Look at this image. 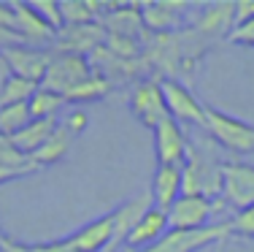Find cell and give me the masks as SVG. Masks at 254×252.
<instances>
[{
  "label": "cell",
  "instance_id": "6da1fadb",
  "mask_svg": "<svg viewBox=\"0 0 254 252\" xmlns=\"http://www.w3.org/2000/svg\"><path fill=\"white\" fill-rule=\"evenodd\" d=\"M208 141L190 139V155L181 166V195H200L216 201V195L222 193V163L216 160Z\"/></svg>",
  "mask_w": 254,
  "mask_h": 252
},
{
  "label": "cell",
  "instance_id": "7a4b0ae2",
  "mask_svg": "<svg viewBox=\"0 0 254 252\" xmlns=\"http://www.w3.org/2000/svg\"><path fill=\"white\" fill-rule=\"evenodd\" d=\"M203 130L211 141H216L222 149L238 155V158L254 155V125L244 122V119L230 117V114L214 109V106H205Z\"/></svg>",
  "mask_w": 254,
  "mask_h": 252
},
{
  "label": "cell",
  "instance_id": "3957f363",
  "mask_svg": "<svg viewBox=\"0 0 254 252\" xmlns=\"http://www.w3.org/2000/svg\"><path fill=\"white\" fill-rule=\"evenodd\" d=\"M95 71L89 65V57L84 55H70V52H52L49 68H46L44 79L38 87L54 95H68L76 84H81L84 79H89Z\"/></svg>",
  "mask_w": 254,
  "mask_h": 252
},
{
  "label": "cell",
  "instance_id": "277c9868",
  "mask_svg": "<svg viewBox=\"0 0 254 252\" xmlns=\"http://www.w3.org/2000/svg\"><path fill=\"white\" fill-rule=\"evenodd\" d=\"M84 128H87V114H84V109H73V111L65 114L63 119H57V125H54V130H52L49 139H46V144L30 158L35 163V168H46V166H54L57 160H63L70 152L73 141L84 133Z\"/></svg>",
  "mask_w": 254,
  "mask_h": 252
},
{
  "label": "cell",
  "instance_id": "5b68a950",
  "mask_svg": "<svg viewBox=\"0 0 254 252\" xmlns=\"http://www.w3.org/2000/svg\"><path fill=\"white\" fill-rule=\"evenodd\" d=\"M127 106L149 130H154L162 119L171 117L165 106V95H162V84L157 76H143V79L132 82L130 95H127Z\"/></svg>",
  "mask_w": 254,
  "mask_h": 252
},
{
  "label": "cell",
  "instance_id": "8992f818",
  "mask_svg": "<svg viewBox=\"0 0 254 252\" xmlns=\"http://www.w3.org/2000/svg\"><path fill=\"white\" fill-rule=\"evenodd\" d=\"M138 14H141L143 30L152 35H168L179 33V30L190 27L195 19L197 5L190 3H138Z\"/></svg>",
  "mask_w": 254,
  "mask_h": 252
},
{
  "label": "cell",
  "instance_id": "52a82bcc",
  "mask_svg": "<svg viewBox=\"0 0 254 252\" xmlns=\"http://www.w3.org/2000/svg\"><path fill=\"white\" fill-rule=\"evenodd\" d=\"M222 203L233 206L235 212L254 206V166L241 160L222 163Z\"/></svg>",
  "mask_w": 254,
  "mask_h": 252
},
{
  "label": "cell",
  "instance_id": "ba28073f",
  "mask_svg": "<svg viewBox=\"0 0 254 252\" xmlns=\"http://www.w3.org/2000/svg\"><path fill=\"white\" fill-rule=\"evenodd\" d=\"M222 203L214 198L200 195H181L171 209H168V231H197V228L214 225L211 217L219 212Z\"/></svg>",
  "mask_w": 254,
  "mask_h": 252
},
{
  "label": "cell",
  "instance_id": "9c48e42d",
  "mask_svg": "<svg viewBox=\"0 0 254 252\" xmlns=\"http://www.w3.org/2000/svg\"><path fill=\"white\" fill-rule=\"evenodd\" d=\"M227 236H230L227 223H214L208 228H197V231H168L146 252H200L208 244L225 242Z\"/></svg>",
  "mask_w": 254,
  "mask_h": 252
},
{
  "label": "cell",
  "instance_id": "30bf717a",
  "mask_svg": "<svg viewBox=\"0 0 254 252\" xmlns=\"http://www.w3.org/2000/svg\"><path fill=\"white\" fill-rule=\"evenodd\" d=\"M154 155L157 166H184L190 155V136L176 119H162L154 128Z\"/></svg>",
  "mask_w": 254,
  "mask_h": 252
},
{
  "label": "cell",
  "instance_id": "8fae6325",
  "mask_svg": "<svg viewBox=\"0 0 254 252\" xmlns=\"http://www.w3.org/2000/svg\"><path fill=\"white\" fill-rule=\"evenodd\" d=\"M162 84V95H165V106L171 119L176 122H190L203 128L205 125V106L192 95V89H187V84H181L176 79H160Z\"/></svg>",
  "mask_w": 254,
  "mask_h": 252
},
{
  "label": "cell",
  "instance_id": "7c38bea8",
  "mask_svg": "<svg viewBox=\"0 0 254 252\" xmlns=\"http://www.w3.org/2000/svg\"><path fill=\"white\" fill-rule=\"evenodd\" d=\"M152 209V193H141L135 198H127L125 203H119L111 214V223H114V231H111V244H108L106 252H117L122 244L127 242V236L132 233V228L143 220V214Z\"/></svg>",
  "mask_w": 254,
  "mask_h": 252
},
{
  "label": "cell",
  "instance_id": "4fadbf2b",
  "mask_svg": "<svg viewBox=\"0 0 254 252\" xmlns=\"http://www.w3.org/2000/svg\"><path fill=\"white\" fill-rule=\"evenodd\" d=\"M3 60L8 65V74L19 76V79H27L33 84H41L46 68H49L52 52L38 49V46H11V49H3Z\"/></svg>",
  "mask_w": 254,
  "mask_h": 252
},
{
  "label": "cell",
  "instance_id": "5bb4252c",
  "mask_svg": "<svg viewBox=\"0 0 254 252\" xmlns=\"http://www.w3.org/2000/svg\"><path fill=\"white\" fill-rule=\"evenodd\" d=\"M57 52H70V55H84L89 57L98 46L106 44V30L98 22L89 25H76V27H63L57 33Z\"/></svg>",
  "mask_w": 254,
  "mask_h": 252
},
{
  "label": "cell",
  "instance_id": "9a60e30c",
  "mask_svg": "<svg viewBox=\"0 0 254 252\" xmlns=\"http://www.w3.org/2000/svg\"><path fill=\"white\" fill-rule=\"evenodd\" d=\"M98 25L106 30V35H125V38L141 41L143 35V22L135 5H103V14Z\"/></svg>",
  "mask_w": 254,
  "mask_h": 252
},
{
  "label": "cell",
  "instance_id": "2e32d148",
  "mask_svg": "<svg viewBox=\"0 0 254 252\" xmlns=\"http://www.w3.org/2000/svg\"><path fill=\"white\" fill-rule=\"evenodd\" d=\"M11 8H14V16H16V33L27 46H38L41 49V44H54L57 41V33L35 14V8L30 3H16L14 0Z\"/></svg>",
  "mask_w": 254,
  "mask_h": 252
},
{
  "label": "cell",
  "instance_id": "e0dca14e",
  "mask_svg": "<svg viewBox=\"0 0 254 252\" xmlns=\"http://www.w3.org/2000/svg\"><path fill=\"white\" fill-rule=\"evenodd\" d=\"M192 25L200 30L203 35H208L211 41L227 38L233 30V3H208L197 5V14L192 19Z\"/></svg>",
  "mask_w": 254,
  "mask_h": 252
},
{
  "label": "cell",
  "instance_id": "ac0fdd59",
  "mask_svg": "<svg viewBox=\"0 0 254 252\" xmlns=\"http://www.w3.org/2000/svg\"><path fill=\"white\" fill-rule=\"evenodd\" d=\"M168 233V212H160V209H149L143 214V220L132 228V233L127 236L125 247L132 252H146L149 247H154L162 236Z\"/></svg>",
  "mask_w": 254,
  "mask_h": 252
},
{
  "label": "cell",
  "instance_id": "d6986e66",
  "mask_svg": "<svg viewBox=\"0 0 254 252\" xmlns=\"http://www.w3.org/2000/svg\"><path fill=\"white\" fill-rule=\"evenodd\" d=\"M111 231H114L111 214H106V217L92 220L84 228L73 231L70 236H65V242L76 252H106L108 244H111Z\"/></svg>",
  "mask_w": 254,
  "mask_h": 252
},
{
  "label": "cell",
  "instance_id": "ffe728a7",
  "mask_svg": "<svg viewBox=\"0 0 254 252\" xmlns=\"http://www.w3.org/2000/svg\"><path fill=\"white\" fill-rule=\"evenodd\" d=\"M152 206L168 212L181 198V168L179 166H157L152 179Z\"/></svg>",
  "mask_w": 254,
  "mask_h": 252
},
{
  "label": "cell",
  "instance_id": "44dd1931",
  "mask_svg": "<svg viewBox=\"0 0 254 252\" xmlns=\"http://www.w3.org/2000/svg\"><path fill=\"white\" fill-rule=\"evenodd\" d=\"M54 125H57V119H30L25 128L19 130V133L11 136V144H14V147L19 149L22 155L33 158V155L46 144V139L52 136Z\"/></svg>",
  "mask_w": 254,
  "mask_h": 252
},
{
  "label": "cell",
  "instance_id": "7402d4cb",
  "mask_svg": "<svg viewBox=\"0 0 254 252\" xmlns=\"http://www.w3.org/2000/svg\"><path fill=\"white\" fill-rule=\"evenodd\" d=\"M100 14H103V5L100 3H87V0H63V3H60L63 27H76V25L98 22Z\"/></svg>",
  "mask_w": 254,
  "mask_h": 252
},
{
  "label": "cell",
  "instance_id": "603a6c76",
  "mask_svg": "<svg viewBox=\"0 0 254 252\" xmlns=\"http://www.w3.org/2000/svg\"><path fill=\"white\" fill-rule=\"evenodd\" d=\"M108 92H111V82L103 79L100 74H92L89 79L76 84V87L65 95V100H68V103H92V100L106 98Z\"/></svg>",
  "mask_w": 254,
  "mask_h": 252
},
{
  "label": "cell",
  "instance_id": "cb8c5ba5",
  "mask_svg": "<svg viewBox=\"0 0 254 252\" xmlns=\"http://www.w3.org/2000/svg\"><path fill=\"white\" fill-rule=\"evenodd\" d=\"M30 106V117L33 119H57V114L68 106V100L63 95H54V92H46V89H35L33 98L27 100Z\"/></svg>",
  "mask_w": 254,
  "mask_h": 252
},
{
  "label": "cell",
  "instance_id": "d4e9b609",
  "mask_svg": "<svg viewBox=\"0 0 254 252\" xmlns=\"http://www.w3.org/2000/svg\"><path fill=\"white\" fill-rule=\"evenodd\" d=\"M35 89H38V84L8 74L0 82V109H3V106H14V103H27Z\"/></svg>",
  "mask_w": 254,
  "mask_h": 252
},
{
  "label": "cell",
  "instance_id": "484cf974",
  "mask_svg": "<svg viewBox=\"0 0 254 252\" xmlns=\"http://www.w3.org/2000/svg\"><path fill=\"white\" fill-rule=\"evenodd\" d=\"M30 106L27 103H14V106H3L0 109V136H14L30 122Z\"/></svg>",
  "mask_w": 254,
  "mask_h": 252
},
{
  "label": "cell",
  "instance_id": "4316f807",
  "mask_svg": "<svg viewBox=\"0 0 254 252\" xmlns=\"http://www.w3.org/2000/svg\"><path fill=\"white\" fill-rule=\"evenodd\" d=\"M230 228V236H244V239H254V206L244 209V212H235L233 220H225Z\"/></svg>",
  "mask_w": 254,
  "mask_h": 252
},
{
  "label": "cell",
  "instance_id": "83f0119b",
  "mask_svg": "<svg viewBox=\"0 0 254 252\" xmlns=\"http://www.w3.org/2000/svg\"><path fill=\"white\" fill-rule=\"evenodd\" d=\"M35 8V14L41 16V19L49 25L54 33H60L63 30V16H60V3H54V0H38V3H30Z\"/></svg>",
  "mask_w": 254,
  "mask_h": 252
},
{
  "label": "cell",
  "instance_id": "f1b7e54d",
  "mask_svg": "<svg viewBox=\"0 0 254 252\" xmlns=\"http://www.w3.org/2000/svg\"><path fill=\"white\" fill-rule=\"evenodd\" d=\"M0 163L3 166H35L27 155H22L19 149L11 144L8 136H0Z\"/></svg>",
  "mask_w": 254,
  "mask_h": 252
},
{
  "label": "cell",
  "instance_id": "f546056e",
  "mask_svg": "<svg viewBox=\"0 0 254 252\" xmlns=\"http://www.w3.org/2000/svg\"><path fill=\"white\" fill-rule=\"evenodd\" d=\"M225 41H227V44H235V46H252V49H254V16L249 22H244V25L233 27Z\"/></svg>",
  "mask_w": 254,
  "mask_h": 252
},
{
  "label": "cell",
  "instance_id": "4dcf8cb0",
  "mask_svg": "<svg viewBox=\"0 0 254 252\" xmlns=\"http://www.w3.org/2000/svg\"><path fill=\"white\" fill-rule=\"evenodd\" d=\"M35 171H38L35 166H3L0 163V184L14 182V179H22V176H30V173H35Z\"/></svg>",
  "mask_w": 254,
  "mask_h": 252
},
{
  "label": "cell",
  "instance_id": "1f68e13d",
  "mask_svg": "<svg viewBox=\"0 0 254 252\" xmlns=\"http://www.w3.org/2000/svg\"><path fill=\"white\" fill-rule=\"evenodd\" d=\"M254 16V3L252 0H235L233 3V25H244V22H249Z\"/></svg>",
  "mask_w": 254,
  "mask_h": 252
},
{
  "label": "cell",
  "instance_id": "d6a6232c",
  "mask_svg": "<svg viewBox=\"0 0 254 252\" xmlns=\"http://www.w3.org/2000/svg\"><path fill=\"white\" fill-rule=\"evenodd\" d=\"M30 252H76L65 239H57V242H46V244H33Z\"/></svg>",
  "mask_w": 254,
  "mask_h": 252
},
{
  "label": "cell",
  "instance_id": "836d02e7",
  "mask_svg": "<svg viewBox=\"0 0 254 252\" xmlns=\"http://www.w3.org/2000/svg\"><path fill=\"white\" fill-rule=\"evenodd\" d=\"M0 27L14 30V33H16V16H14L11 3H0ZM16 35H19V33H16Z\"/></svg>",
  "mask_w": 254,
  "mask_h": 252
},
{
  "label": "cell",
  "instance_id": "e575fe53",
  "mask_svg": "<svg viewBox=\"0 0 254 252\" xmlns=\"http://www.w3.org/2000/svg\"><path fill=\"white\" fill-rule=\"evenodd\" d=\"M0 252H30V247H27V244L14 242V239H8V236H3V242H0Z\"/></svg>",
  "mask_w": 254,
  "mask_h": 252
},
{
  "label": "cell",
  "instance_id": "d590c367",
  "mask_svg": "<svg viewBox=\"0 0 254 252\" xmlns=\"http://www.w3.org/2000/svg\"><path fill=\"white\" fill-rule=\"evenodd\" d=\"M8 76V65H5V60H3V52H0V82Z\"/></svg>",
  "mask_w": 254,
  "mask_h": 252
},
{
  "label": "cell",
  "instance_id": "8d00e7d4",
  "mask_svg": "<svg viewBox=\"0 0 254 252\" xmlns=\"http://www.w3.org/2000/svg\"><path fill=\"white\" fill-rule=\"evenodd\" d=\"M0 242H3V233H0Z\"/></svg>",
  "mask_w": 254,
  "mask_h": 252
}]
</instances>
